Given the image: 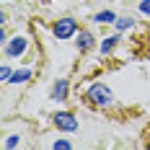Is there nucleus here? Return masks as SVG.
<instances>
[{"instance_id":"1","label":"nucleus","mask_w":150,"mask_h":150,"mask_svg":"<svg viewBox=\"0 0 150 150\" xmlns=\"http://www.w3.org/2000/svg\"><path fill=\"white\" fill-rule=\"evenodd\" d=\"M54 124L60 127V132H75L78 129V119L70 111H57L54 114Z\"/></svg>"},{"instance_id":"2","label":"nucleus","mask_w":150,"mask_h":150,"mask_svg":"<svg viewBox=\"0 0 150 150\" xmlns=\"http://www.w3.org/2000/svg\"><path fill=\"white\" fill-rule=\"evenodd\" d=\"M88 98H91V104L104 106V104H109V101H111V93H109V88H106V86L96 83V86H91V91H88Z\"/></svg>"},{"instance_id":"3","label":"nucleus","mask_w":150,"mask_h":150,"mask_svg":"<svg viewBox=\"0 0 150 150\" xmlns=\"http://www.w3.org/2000/svg\"><path fill=\"white\" fill-rule=\"evenodd\" d=\"M75 29H78V23H75V18H62V21H57L54 23V36L57 39H67V36H73Z\"/></svg>"},{"instance_id":"4","label":"nucleus","mask_w":150,"mask_h":150,"mask_svg":"<svg viewBox=\"0 0 150 150\" xmlns=\"http://www.w3.org/2000/svg\"><path fill=\"white\" fill-rule=\"evenodd\" d=\"M23 52H26V39H13L11 44L5 47V54L8 57H21Z\"/></svg>"},{"instance_id":"5","label":"nucleus","mask_w":150,"mask_h":150,"mask_svg":"<svg viewBox=\"0 0 150 150\" xmlns=\"http://www.w3.org/2000/svg\"><path fill=\"white\" fill-rule=\"evenodd\" d=\"M93 44H96V39H93L91 31H80V34H78V49L88 52V49H93Z\"/></svg>"},{"instance_id":"6","label":"nucleus","mask_w":150,"mask_h":150,"mask_svg":"<svg viewBox=\"0 0 150 150\" xmlns=\"http://www.w3.org/2000/svg\"><path fill=\"white\" fill-rule=\"evenodd\" d=\"M67 88H70L67 80H57V83H54V91H52V98H54V101H65V98H67Z\"/></svg>"},{"instance_id":"7","label":"nucleus","mask_w":150,"mask_h":150,"mask_svg":"<svg viewBox=\"0 0 150 150\" xmlns=\"http://www.w3.org/2000/svg\"><path fill=\"white\" fill-rule=\"evenodd\" d=\"M29 78H31V70H16L11 80H13V83H23V80H29Z\"/></svg>"},{"instance_id":"8","label":"nucleus","mask_w":150,"mask_h":150,"mask_svg":"<svg viewBox=\"0 0 150 150\" xmlns=\"http://www.w3.org/2000/svg\"><path fill=\"white\" fill-rule=\"evenodd\" d=\"M96 21H98V23H111V21H114V13H109V11L96 13Z\"/></svg>"},{"instance_id":"9","label":"nucleus","mask_w":150,"mask_h":150,"mask_svg":"<svg viewBox=\"0 0 150 150\" xmlns=\"http://www.w3.org/2000/svg\"><path fill=\"white\" fill-rule=\"evenodd\" d=\"M11 78H13V73H11V67H8V65H3V67H0V80L5 83V80H11Z\"/></svg>"},{"instance_id":"10","label":"nucleus","mask_w":150,"mask_h":150,"mask_svg":"<svg viewBox=\"0 0 150 150\" xmlns=\"http://www.w3.org/2000/svg\"><path fill=\"white\" fill-rule=\"evenodd\" d=\"M117 44V36H111V39H106L104 44H101V52H111V47Z\"/></svg>"},{"instance_id":"11","label":"nucleus","mask_w":150,"mask_h":150,"mask_svg":"<svg viewBox=\"0 0 150 150\" xmlns=\"http://www.w3.org/2000/svg\"><path fill=\"white\" fill-rule=\"evenodd\" d=\"M132 26V18H119L117 21V29H129Z\"/></svg>"},{"instance_id":"12","label":"nucleus","mask_w":150,"mask_h":150,"mask_svg":"<svg viewBox=\"0 0 150 150\" xmlns=\"http://www.w3.org/2000/svg\"><path fill=\"white\" fill-rule=\"evenodd\" d=\"M137 8H140V13H145V16H150V0H142V3H140V5H137Z\"/></svg>"},{"instance_id":"13","label":"nucleus","mask_w":150,"mask_h":150,"mask_svg":"<svg viewBox=\"0 0 150 150\" xmlns=\"http://www.w3.org/2000/svg\"><path fill=\"white\" fill-rule=\"evenodd\" d=\"M52 148H54V150H60V148H62V150H70V142H65V140H57Z\"/></svg>"},{"instance_id":"14","label":"nucleus","mask_w":150,"mask_h":150,"mask_svg":"<svg viewBox=\"0 0 150 150\" xmlns=\"http://www.w3.org/2000/svg\"><path fill=\"white\" fill-rule=\"evenodd\" d=\"M16 145H18V137H8L5 140V148H16Z\"/></svg>"}]
</instances>
